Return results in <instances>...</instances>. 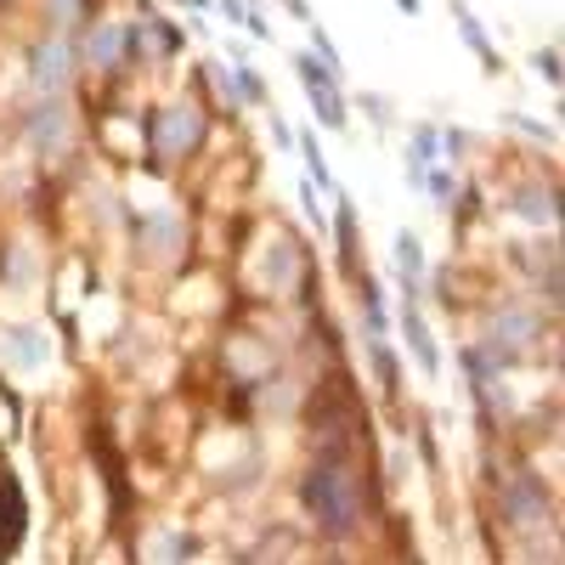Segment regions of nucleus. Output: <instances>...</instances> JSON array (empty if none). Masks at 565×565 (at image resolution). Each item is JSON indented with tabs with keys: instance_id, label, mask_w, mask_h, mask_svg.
<instances>
[{
	"instance_id": "nucleus-1",
	"label": "nucleus",
	"mask_w": 565,
	"mask_h": 565,
	"mask_svg": "<svg viewBox=\"0 0 565 565\" xmlns=\"http://www.w3.org/2000/svg\"><path fill=\"white\" fill-rule=\"evenodd\" d=\"M301 497H306V509L322 520V531H334V538H345V531L356 526V486L345 481V470H334V463L311 470Z\"/></svg>"
},
{
	"instance_id": "nucleus-2",
	"label": "nucleus",
	"mask_w": 565,
	"mask_h": 565,
	"mask_svg": "<svg viewBox=\"0 0 565 565\" xmlns=\"http://www.w3.org/2000/svg\"><path fill=\"white\" fill-rule=\"evenodd\" d=\"M294 74H301V85H306V96H311L322 130H345V125H351L345 96H340V80H345L340 69H328L317 51H294Z\"/></svg>"
},
{
	"instance_id": "nucleus-3",
	"label": "nucleus",
	"mask_w": 565,
	"mask_h": 565,
	"mask_svg": "<svg viewBox=\"0 0 565 565\" xmlns=\"http://www.w3.org/2000/svg\"><path fill=\"white\" fill-rule=\"evenodd\" d=\"M198 142H204V114H198L192 103L158 108L153 125H148V148H153V158H187Z\"/></svg>"
},
{
	"instance_id": "nucleus-4",
	"label": "nucleus",
	"mask_w": 565,
	"mask_h": 565,
	"mask_svg": "<svg viewBox=\"0 0 565 565\" xmlns=\"http://www.w3.org/2000/svg\"><path fill=\"white\" fill-rule=\"evenodd\" d=\"M69 80H74V40L69 35H46L28 46V85H35V96H62Z\"/></svg>"
},
{
	"instance_id": "nucleus-5",
	"label": "nucleus",
	"mask_w": 565,
	"mask_h": 565,
	"mask_svg": "<svg viewBox=\"0 0 565 565\" xmlns=\"http://www.w3.org/2000/svg\"><path fill=\"white\" fill-rule=\"evenodd\" d=\"M69 130H74V119H69V103H62V96H40V103L28 108V119H23L28 148H40V153H57L62 142H69Z\"/></svg>"
},
{
	"instance_id": "nucleus-6",
	"label": "nucleus",
	"mask_w": 565,
	"mask_h": 565,
	"mask_svg": "<svg viewBox=\"0 0 565 565\" xmlns=\"http://www.w3.org/2000/svg\"><path fill=\"white\" fill-rule=\"evenodd\" d=\"M531 340H538V317H531V311H504V317L492 322L486 351H492L497 362H509V356H515L520 345H531Z\"/></svg>"
},
{
	"instance_id": "nucleus-7",
	"label": "nucleus",
	"mask_w": 565,
	"mask_h": 565,
	"mask_svg": "<svg viewBox=\"0 0 565 565\" xmlns=\"http://www.w3.org/2000/svg\"><path fill=\"white\" fill-rule=\"evenodd\" d=\"M137 46V28H125V23H96L91 28V46H85V57L96 62V69H114V62Z\"/></svg>"
},
{
	"instance_id": "nucleus-8",
	"label": "nucleus",
	"mask_w": 565,
	"mask_h": 565,
	"mask_svg": "<svg viewBox=\"0 0 565 565\" xmlns=\"http://www.w3.org/2000/svg\"><path fill=\"white\" fill-rule=\"evenodd\" d=\"M402 328H408V345H413V362L424 374H436L442 368V351H436V334L424 328V311L413 306V294H408V306H402Z\"/></svg>"
},
{
	"instance_id": "nucleus-9",
	"label": "nucleus",
	"mask_w": 565,
	"mask_h": 565,
	"mask_svg": "<svg viewBox=\"0 0 565 565\" xmlns=\"http://www.w3.org/2000/svg\"><path fill=\"white\" fill-rule=\"evenodd\" d=\"M452 17H458V35H463V46H470V51L481 57V69H486V74H497V69H504V57H497L492 35L481 28V17H470V7H463V0H452Z\"/></svg>"
},
{
	"instance_id": "nucleus-10",
	"label": "nucleus",
	"mask_w": 565,
	"mask_h": 565,
	"mask_svg": "<svg viewBox=\"0 0 565 565\" xmlns=\"http://www.w3.org/2000/svg\"><path fill=\"white\" fill-rule=\"evenodd\" d=\"M504 504H509V520H515V526L549 520V497L538 492V481H515V486L504 492Z\"/></svg>"
},
{
	"instance_id": "nucleus-11",
	"label": "nucleus",
	"mask_w": 565,
	"mask_h": 565,
	"mask_svg": "<svg viewBox=\"0 0 565 565\" xmlns=\"http://www.w3.org/2000/svg\"><path fill=\"white\" fill-rule=\"evenodd\" d=\"M7 362L17 374H40L46 368V340L35 328H17V334H7Z\"/></svg>"
},
{
	"instance_id": "nucleus-12",
	"label": "nucleus",
	"mask_w": 565,
	"mask_h": 565,
	"mask_svg": "<svg viewBox=\"0 0 565 565\" xmlns=\"http://www.w3.org/2000/svg\"><path fill=\"white\" fill-rule=\"evenodd\" d=\"M137 35H142V46H148V57H176L181 46H187V35H181V23H170V17H148L142 28H137Z\"/></svg>"
},
{
	"instance_id": "nucleus-13",
	"label": "nucleus",
	"mask_w": 565,
	"mask_h": 565,
	"mask_svg": "<svg viewBox=\"0 0 565 565\" xmlns=\"http://www.w3.org/2000/svg\"><path fill=\"white\" fill-rule=\"evenodd\" d=\"M17 531H23V492H17V481L7 475V481H0V554L17 543Z\"/></svg>"
},
{
	"instance_id": "nucleus-14",
	"label": "nucleus",
	"mask_w": 565,
	"mask_h": 565,
	"mask_svg": "<svg viewBox=\"0 0 565 565\" xmlns=\"http://www.w3.org/2000/svg\"><path fill=\"white\" fill-rule=\"evenodd\" d=\"M515 215L531 226H549L554 221V187H520L515 192Z\"/></svg>"
},
{
	"instance_id": "nucleus-15",
	"label": "nucleus",
	"mask_w": 565,
	"mask_h": 565,
	"mask_svg": "<svg viewBox=\"0 0 565 565\" xmlns=\"http://www.w3.org/2000/svg\"><path fill=\"white\" fill-rule=\"evenodd\" d=\"M142 238H148V249H158V255H176V249H181V221H176L170 210H158V215H148Z\"/></svg>"
},
{
	"instance_id": "nucleus-16",
	"label": "nucleus",
	"mask_w": 565,
	"mask_h": 565,
	"mask_svg": "<svg viewBox=\"0 0 565 565\" xmlns=\"http://www.w3.org/2000/svg\"><path fill=\"white\" fill-rule=\"evenodd\" d=\"M396 266H402V283H408V294L419 301V283H424V249H419V238H413V232H402V238H396Z\"/></svg>"
},
{
	"instance_id": "nucleus-17",
	"label": "nucleus",
	"mask_w": 565,
	"mask_h": 565,
	"mask_svg": "<svg viewBox=\"0 0 565 565\" xmlns=\"http://www.w3.org/2000/svg\"><path fill=\"white\" fill-rule=\"evenodd\" d=\"M232 91H238L249 108H266V74L249 69V62H238V69H232Z\"/></svg>"
},
{
	"instance_id": "nucleus-18",
	"label": "nucleus",
	"mask_w": 565,
	"mask_h": 565,
	"mask_svg": "<svg viewBox=\"0 0 565 565\" xmlns=\"http://www.w3.org/2000/svg\"><path fill=\"white\" fill-rule=\"evenodd\" d=\"M334 215H340V249H345V266H356V210H351L345 192L334 198Z\"/></svg>"
},
{
	"instance_id": "nucleus-19",
	"label": "nucleus",
	"mask_w": 565,
	"mask_h": 565,
	"mask_svg": "<svg viewBox=\"0 0 565 565\" xmlns=\"http://www.w3.org/2000/svg\"><path fill=\"white\" fill-rule=\"evenodd\" d=\"M368 356H374V374L385 379V390H396V379H402V374H396V351L385 345V334H368Z\"/></svg>"
},
{
	"instance_id": "nucleus-20",
	"label": "nucleus",
	"mask_w": 565,
	"mask_h": 565,
	"mask_svg": "<svg viewBox=\"0 0 565 565\" xmlns=\"http://www.w3.org/2000/svg\"><path fill=\"white\" fill-rule=\"evenodd\" d=\"M301 153H306L311 187H328V181H334V170H328V158H322V148H317V137H311V130H301Z\"/></svg>"
},
{
	"instance_id": "nucleus-21",
	"label": "nucleus",
	"mask_w": 565,
	"mask_h": 565,
	"mask_svg": "<svg viewBox=\"0 0 565 565\" xmlns=\"http://www.w3.org/2000/svg\"><path fill=\"white\" fill-rule=\"evenodd\" d=\"M504 125H515V137H526V142H538V148H554V130H549L543 119H531V114H509Z\"/></svg>"
},
{
	"instance_id": "nucleus-22",
	"label": "nucleus",
	"mask_w": 565,
	"mask_h": 565,
	"mask_svg": "<svg viewBox=\"0 0 565 565\" xmlns=\"http://www.w3.org/2000/svg\"><path fill=\"white\" fill-rule=\"evenodd\" d=\"M306 28H311V51H317V57L328 62V69H340V74H345V62H340V51H334V40H328V35H322V28H317V23H306Z\"/></svg>"
},
{
	"instance_id": "nucleus-23",
	"label": "nucleus",
	"mask_w": 565,
	"mask_h": 565,
	"mask_svg": "<svg viewBox=\"0 0 565 565\" xmlns=\"http://www.w3.org/2000/svg\"><path fill=\"white\" fill-rule=\"evenodd\" d=\"M238 23L249 28L255 40H278V35H272V23H266V12H260V7H249V0H244V17H238Z\"/></svg>"
},
{
	"instance_id": "nucleus-24",
	"label": "nucleus",
	"mask_w": 565,
	"mask_h": 565,
	"mask_svg": "<svg viewBox=\"0 0 565 565\" xmlns=\"http://www.w3.org/2000/svg\"><path fill=\"white\" fill-rule=\"evenodd\" d=\"M531 62H538V74H543V85H560V51H554V46H543V51L531 57Z\"/></svg>"
},
{
	"instance_id": "nucleus-25",
	"label": "nucleus",
	"mask_w": 565,
	"mask_h": 565,
	"mask_svg": "<svg viewBox=\"0 0 565 565\" xmlns=\"http://www.w3.org/2000/svg\"><path fill=\"white\" fill-rule=\"evenodd\" d=\"M80 7H85V0H46L51 23H74V17H80Z\"/></svg>"
},
{
	"instance_id": "nucleus-26",
	"label": "nucleus",
	"mask_w": 565,
	"mask_h": 565,
	"mask_svg": "<svg viewBox=\"0 0 565 565\" xmlns=\"http://www.w3.org/2000/svg\"><path fill=\"white\" fill-rule=\"evenodd\" d=\"M419 458L429 463V470L442 463V458H436V436H429V424H419Z\"/></svg>"
},
{
	"instance_id": "nucleus-27",
	"label": "nucleus",
	"mask_w": 565,
	"mask_h": 565,
	"mask_svg": "<svg viewBox=\"0 0 565 565\" xmlns=\"http://www.w3.org/2000/svg\"><path fill=\"white\" fill-rule=\"evenodd\" d=\"M362 114H368V119H374V125H379V130H385V125H390V108H385V103H379V96H362Z\"/></svg>"
},
{
	"instance_id": "nucleus-28",
	"label": "nucleus",
	"mask_w": 565,
	"mask_h": 565,
	"mask_svg": "<svg viewBox=\"0 0 565 565\" xmlns=\"http://www.w3.org/2000/svg\"><path fill=\"white\" fill-rule=\"evenodd\" d=\"M255 560H266V554H289V531H283V538H272V543H260V549H249Z\"/></svg>"
},
{
	"instance_id": "nucleus-29",
	"label": "nucleus",
	"mask_w": 565,
	"mask_h": 565,
	"mask_svg": "<svg viewBox=\"0 0 565 565\" xmlns=\"http://www.w3.org/2000/svg\"><path fill=\"white\" fill-rule=\"evenodd\" d=\"M283 12H289L294 23H311V7H306V0H283Z\"/></svg>"
},
{
	"instance_id": "nucleus-30",
	"label": "nucleus",
	"mask_w": 565,
	"mask_h": 565,
	"mask_svg": "<svg viewBox=\"0 0 565 565\" xmlns=\"http://www.w3.org/2000/svg\"><path fill=\"white\" fill-rule=\"evenodd\" d=\"M272 142H278V148H294V130H289L283 119H272Z\"/></svg>"
},
{
	"instance_id": "nucleus-31",
	"label": "nucleus",
	"mask_w": 565,
	"mask_h": 565,
	"mask_svg": "<svg viewBox=\"0 0 565 565\" xmlns=\"http://www.w3.org/2000/svg\"><path fill=\"white\" fill-rule=\"evenodd\" d=\"M396 12H408V17H419V0H396Z\"/></svg>"
},
{
	"instance_id": "nucleus-32",
	"label": "nucleus",
	"mask_w": 565,
	"mask_h": 565,
	"mask_svg": "<svg viewBox=\"0 0 565 565\" xmlns=\"http://www.w3.org/2000/svg\"><path fill=\"white\" fill-rule=\"evenodd\" d=\"M187 7H192V12H210V7H215V0H187Z\"/></svg>"
}]
</instances>
